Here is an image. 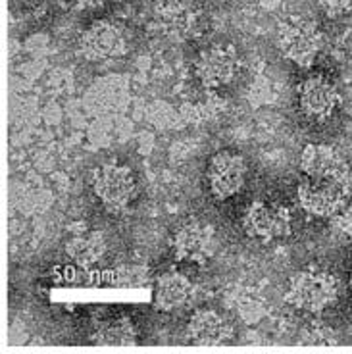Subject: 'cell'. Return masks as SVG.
I'll return each instance as SVG.
<instances>
[{
  "label": "cell",
  "mask_w": 352,
  "mask_h": 354,
  "mask_svg": "<svg viewBox=\"0 0 352 354\" xmlns=\"http://www.w3.org/2000/svg\"><path fill=\"white\" fill-rule=\"evenodd\" d=\"M329 220L333 223L335 230L339 231L343 237L352 239V201H346Z\"/></svg>",
  "instance_id": "17"
},
{
  "label": "cell",
  "mask_w": 352,
  "mask_h": 354,
  "mask_svg": "<svg viewBox=\"0 0 352 354\" xmlns=\"http://www.w3.org/2000/svg\"><path fill=\"white\" fill-rule=\"evenodd\" d=\"M152 24L172 43H187L201 35L203 14L187 0H160L152 12Z\"/></svg>",
  "instance_id": "3"
},
{
  "label": "cell",
  "mask_w": 352,
  "mask_h": 354,
  "mask_svg": "<svg viewBox=\"0 0 352 354\" xmlns=\"http://www.w3.org/2000/svg\"><path fill=\"white\" fill-rule=\"evenodd\" d=\"M247 164L239 152L221 151L208 164V187L218 201L235 196L245 185Z\"/></svg>",
  "instance_id": "12"
},
{
  "label": "cell",
  "mask_w": 352,
  "mask_h": 354,
  "mask_svg": "<svg viewBox=\"0 0 352 354\" xmlns=\"http://www.w3.org/2000/svg\"><path fill=\"white\" fill-rule=\"evenodd\" d=\"M317 4L331 18L344 16L352 10V0H317Z\"/></svg>",
  "instance_id": "19"
},
{
  "label": "cell",
  "mask_w": 352,
  "mask_h": 354,
  "mask_svg": "<svg viewBox=\"0 0 352 354\" xmlns=\"http://www.w3.org/2000/svg\"><path fill=\"white\" fill-rule=\"evenodd\" d=\"M339 297V283L333 275L322 270H302L290 277L285 302L308 314H322L333 306Z\"/></svg>",
  "instance_id": "1"
},
{
  "label": "cell",
  "mask_w": 352,
  "mask_h": 354,
  "mask_svg": "<svg viewBox=\"0 0 352 354\" xmlns=\"http://www.w3.org/2000/svg\"><path fill=\"white\" fill-rule=\"evenodd\" d=\"M93 191L108 210L120 212L125 210L135 198L137 181L127 166L118 162H106L93 174Z\"/></svg>",
  "instance_id": "5"
},
{
  "label": "cell",
  "mask_w": 352,
  "mask_h": 354,
  "mask_svg": "<svg viewBox=\"0 0 352 354\" xmlns=\"http://www.w3.org/2000/svg\"><path fill=\"white\" fill-rule=\"evenodd\" d=\"M297 196L308 214L331 218L346 201H351L352 187L337 179L304 177L297 187Z\"/></svg>",
  "instance_id": "7"
},
{
  "label": "cell",
  "mask_w": 352,
  "mask_h": 354,
  "mask_svg": "<svg viewBox=\"0 0 352 354\" xmlns=\"http://www.w3.org/2000/svg\"><path fill=\"white\" fill-rule=\"evenodd\" d=\"M104 0H54V4L64 12L70 14H83V12H93L102 6Z\"/></svg>",
  "instance_id": "18"
},
{
  "label": "cell",
  "mask_w": 352,
  "mask_h": 354,
  "mask_svg": "<svg viewBox=\"0 0 352 354\" xmlns=\"http://www.w3.org/2000/svg\"><path fill=\"white\" fill-rule=\"evenodd\" d=\"M172 250L177 260L206 264L218 250V235L210 223L189 221L172 237Z\"/></svg>",
  "instance_id": "9"
},
{
  "label": "cell",
  "mask_w": 352,
  "mask_h": 354,
  "mask_svg": "<svg viewBox=\"0 0 352 354\" xmlns=\"http://www.w3.org/2000/svg\"><path fill=\"white\" fill-rule=\"evenodd\" d=\"M299 104L306 118L314 122H326L341 106V93L327 75L314 73L300 81Z\"/></svg>",
  "instance_id": "10"
},
{
  "label": "cell",
  "mask_w": 352,
  "mask_h": 354,
  "mask_svg": "<svg viewBox=\"0 0 352 354\" xmlns=\"http://www.w3.org/2000/svg\"><path fill=\"white\" fill-rule=\"evenodd\" d=\"M300 169L304 177H317V179H337L352 187V168L343 156L331 145L312 142L306 145L300 154Z\"/></svg>",
  "instance_id": "11"
},
{
  "label": "cell",
  "mask_w": 352,
  "mask_h": 354,
  "mask_svg": "<svg viewBox=\"0 0 352 354\" xmlns=\"http://www.w3.org/2000/svg\"><path fill=\"white\" fill-rule=\"evenodd\" d=\"M243 230L256 241H279L290 235L293 218L281 204L256 201L243 216Z\"/></svg>",
  "instance_id": "8"
},
{
  "label": "cell",
  "mask_w": 352,
  "mask_h": 354,
  "mask_svg": "<svg viewBox=\"0 0 352 354\" xmlns=\"http://www.w3.org/2000/svg\"><path fill=\"white\" fill-rule=\"evenodd\" d=\"M131 48V35L127 27L115 19H98L89 26L80 39L81 54L93 62L118 60Z\"/></svg>",
  "instance_id": "2"
},
{
  "label": "cell",
  "mask_w": 352,
  "mask_h": 354,
  "mask_svg": "<svg viewBox=\"0 0 352 354\" xmlns=\"http://www.w3.org/2000/svg\"><path fill=\"white\" fill-rule=\"evenodd\" d=\"M93 343L104 346H133L139 345V331L131 318L118 316L100 322L93 331Z\"/></svg>",
  "instance_id": "16"
},
{
  "label": "cell",
  "mask_w": 352,
  "mask_h": 354,
  "mask_svg": "<svg viewBox=\"0 0 352 354\" xmlns=\"http://www.w3.org/2000/svg\"><path fill=\"white\" fill-rule=\"evenodd\" d=\"M241 71V58L229 44H212L198 54L194 62V75L204 88L218 91L231 85Z\"/></svg>",
  "instance_id": "6"
},
{
  "label": "cell",
  "mask_w": 352,
  "mask_h": 354,
  "mask_svg": "<svg viewBox=\"0 0 352 354\" xmlns=\"http://www.w3.org/2000/svg\"><path fill=\"white\" fill-rule=\"evenodd\" d=\"M193 297V283L176 270L162 274L154 285V304L162 312L183 308Z\"/></svg>",
  "instance_id": "14"
},
{
  "label": "cell",
  "mask_w": 352,
  "mask_h": 354,
  "mask_svg": "<svg viewBox=\"0 0 352 354\" xmlns=\"http://www.w3.org/2000/svg\"><path fill=\"white\" fill-rule=\"evenodd\" d=\"M187 335L194 345L216 346L229 343L233 337V329L220 312L212 308H201L189 318Z\"/></svg>",
  "instance_id": "13"
},
{
  "label": "cell",
  "mask_w": 352,
  "mask_h": 354,
  "mask_svg": "<svg viewBox=\"0 0 352 354\" xmlns=\"http://www.w3.org/2000/svg\"><path fill=\"white\" fill-rule=\"evenodd\" d=\"M279 50L300 68H310L324 50V31L316 21L308 18H295L283 24L279 29Z\"/></svg>",
  "instance_id": "4"
},
{
  "label": "cell",
  "mask_w": 352,
  "mask_h": 354,
  "mask_svg": "<svg viewBox=\"0 0 352 354\" xmlns=\"http://www.w3.org/2000/svg\"><path fill=\"white\" fill-rule=\"evenodd\" d=\"M108 250L106 237L100 231L83 230L73 233L70 239L66 241V254L83 268L98 264L104 258Z\"/></svg>",
  "instance_id": "15"
}]
</instances>
